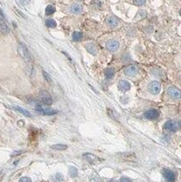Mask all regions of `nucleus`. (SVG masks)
<instances>
[{"label": "nucleus", "mask_w": 181, "mask_h": 182, "mask_svg": "<svg viewBox=\"0 0 181 182\" xmlns=\"http://www.w3.org/2000/svg\"><path fill=\"white\" fill-rule=\"evenodd\" d=\"M18 52L20 54V56L26 62H32V56L30 54L29 50L24 44H19V45H18Z\"/></svg>", "instance_id": "f257e3e1"}, {"label": "nucleus", "mask_w": 181, "mask_h": 182, "mask_svg": "<svg viewBox=\"0 0 181 182\" xmlns=\"http://www.w3.org/2000/svg\"><path fill=\"white\" fill-rule=\"evenodd\" d=\"M165 129L168 131H171V132H175L177 131L178 129H179V123L178 121L175 120H169L166 122L165 123Z\"/></svg>", "instance_id": "f03ea898"}, {"label": "nucleus", "mask_w": 181, "mask_h": 182, "mask_svg": "<svg viewBox=\"0 0 181 182\" xmlns=\"http://www.w3.org/2000/svg\"><path fill=\"white\" fill-rule=\"evenodd\" d=\"M39 96H40V99L45 104V105H48V106H50L53 103V99L51 95L50 94L49 92H47L45 90H43L40 92V94H39Z\"/></svg>", "instance_id": "7ed1b4c3"}, {"label": "nucleus", "mask_w": 181, "mask_h": 182, "mask_svg": "<svg viewBox=\"0 0 181 182\" xmlns=\"http://www.w3.org/2000/svg\"><path fill=\"white\" fill-rule=\"evenodd\" d=\"M168 94L169 95L172 99H174V100H178L180 98V91L178 88H176L174 86H171L169 88H168Z\"/></svg>", "instance_id": "20e7f679"}, {"label": "nucleus", "mask_w": 181, "mask_h": 182, "mask_svg": "<svg viewBox=\"0 0 181 182\" xmlns=\"http://www.w3.org/2000/svg\"><path fill=\"white\" fill-rule=\"evenodd\" d=\"M148 89L153 94H157L161 91V83L157 81L151 82L148 85Z\"/></svg>", "instance_id": "39448f33"}, {"label": "nucleus", "mask_w": 181, "mask_h": 182, "mask_svg": "<svg viewBox=\"0 0 181 182\" xmlns=\"http://www.w3.org/2000/svg\"><path fill=\"white\" fill-rule=\"evenodd\" d=\"M162 174H163L164 178L166 179L168 182H175L176 175L173 171L168 169H163V173Z\"/></svg>", "instance_id": "423d86ee"}, {"label": "nucleus", "mask_w": 181, "mask_h": 182, "mask_svg": "<svg viewBox=\"0 0 181 182\" xmlns=\"http://www.w3.org/2000/svg\"><path fill=\"white\" fill-rule=\"evenodd\" d=\"M36 111L38 112H40L42 114L44 115H54L57 113V111L56 110H52V109H47V108H44L42 106H36Z\"/></svg>", "instance_id": "0eeeda50"}, {"label": "nucleus", "mask_w": 181, "mask_h": 182, "mask_svg": "<svg viewBox=\"0 0 181 182\" xmlns=\"http://www.w3.org/2000/svg\"><path fill=\"white\" fill-rule=\"evenodd\" d=\"M138 72V67L134 65H130L129 67H127L124 70V73L125 75L129 77H134L135 76Z\"/></svg>", "instance_id": "6e6552de"}, {"label": "nucleus", "mask_w": 181, "mask_h": 182, "mask_svg": "<svg viewBox=\"0 0 181 182\" xmlns=\"http://www.w3.org/2000/svg\"><path fill=\"white\" fill-rule=\"evenodd\" d=\"M159 112H158L157 109H150L148 110L147 112H146L145 113V117H146L147 119H156V118H157L159 117Z\"/></svg>", "instance_id": "1a4fd4ad"}, {"label": "nucleus", "mask_w": 181, "mask_h": 182, "mask_svg": "<svg viewBox=\"0 0 181 182\" xmlns=\"http://www.w3.org/2000/svg\"><path fill=\"white\" fill-rule=\"evenodd\" d=\"M118 48H119V43L116 40H110L106 43V49L109 51L115 52L118 50Z\"/></svg>", "instance_id": "9d476101"}, {"label": "nucleus", "mask_w": 181, "mask_h": 182, "mask_svg": "<svg viewBox=\"0 0 181 182\" xmlns=\"http://www.w3.org/2000/svg\"><path fill=\"white\" fill-rule=\"evenodd\" d=\"M118 87H119L120 90H122L123 92H126L130 89L131 88V85L128 81H125V80H121L118 83Z\"/></svg>", "instance_id": "9b49d317"}, {"label": "nucleus", "mask_w": 181, "mask_h": 182, "mask_svg": "<svg viewBox=\"0 0 181 182\" xmlns=\"http://www.w3.org/2000/svg\"><path fill=\"white\" fill-rule=\"evenodd\" d=\"M0 32L3 34H8L9 32V28L6 22L2 18H0Z\"/></svg>", "instance_id": "f8f14e48"}, {"label": "nucleus", "mask_w": 181, "mask_h": 182, "mask_svg": "<svg viewBox=\"0 0 181 182\" xmlns=\"http://www.w3.org/2000/svg\"><path fill=\"white\" fill-rule=\"evenodd\" d=\"M71 12H72L74 14H80L83 10V7L80 4L77 3H74L70 7Z\"/></svg>", "instance_id": "ddd939ff"}, {"label": "nucleus", "mask_w": 181, "mask_h": 182, "mask_svg": "<svg viewBox=\"0 0 181 182\" xmlns=\"http://www.w3.org/2000/svg\"><path fill=\"white\" fill-rule=\"evenodd\" d=\"M106 22H107V24L111 27H117V25H118V21H117V19L116 17H114V16H110V17L107 18Z\"/></svg>", "instance_id": "4468645a"}, {"label": "nucleus", "mask_w": 181, "mask_h": 182, "mask_svg": "<svg viewBox=\"0 0 181 182\" xmlns=\"http://www.w3.org/2000/svg\"><path fill=\"white\" fill-rule=\"evenodd\" d=\"M86 50L92 55H96L97 54V48L96 46L93 44H88L86 45Z\"/></svg>", "instance_id": "2eb2a0df"}, {"label": "nucleus", "mask_w": 181, "mask_h": 182, "mask_svg": "<svg viewBox=\"0 0 181 182\" xmlns=\"http://www.w3.org/2000/svg\"><path fill=\"white\" fill-rule=\"evenodd\" d=\"M83 158H84L88 163H94V161H96V157L92 155L90 153H86V154H84Z\"/></svg>", "instance_id": "dca6fc26"}, {"label": "nucleus", "mask_w": 181, "mask_h": 182, "mask_svg": "<svg viewBox=\"0 0 181 182\" xmlns=\"http://www.w3.org/2000/svg\"><path fill=\"white\" fill-rule=\"evenodd\" d=\"M83 38V33L81 32H74L72 34V39L74 41H80Z\"/></svg>", "instance_id": "f3484780"}, {"label": "nucleus", "mask_w": 181, "mask_h": 182, "mask_svg": "<svg viewBox=\"0 0 181 182\" xmlns=\"http://www.w3.org/2000/svg\"><path fill=\"white\" fill-rule=\"evenodd\" d=\"M14 108H15V110H17L18 112H20L23 115L26 116V117H31V113H30L27 110H26V109L21 108V107H20V106H14Z\"/></svg>", "instance_id": "a211bd4d"}, {"label": "nucleus", "mask_w": 181, "mask_h": 182, "mask_svg": "<svg viewBox=\"0 0 181 182\" xmlns=\"http://www.w3.org/2000/svg\"><path fill=\"white\" fill-rule=\"evenodd\" d=\"M56 12V8L53 5H48L45 9V14L47 15H50Z\"/></svg>", "instance_id": "6ab92c4d"}, {"label": "nucleus", "mask_w": 181, "mask_h": 182, "mask_svg": "<svg viewBox=\"0 0 181 182\" xmlns=\"http://www.w3.org/2000/svg\"><path fill=\"white\" fill-rule=\"evenodd\" d=\"M52 149L54 150H59V151H62V150H66L67 148V146L66 145H62V144H57V145H53L51 147Z\"/></svg>", "instance_id": "aec40b11"}, {"label": "nucleus", "mask_w": 181, "mask_h": 182, "mask_svg": "<svg viewBox=\"0 0 181 182\" xmlns=\"http://www.w3.org/2000/svg\"><path fill=\"white\" fill-rule=\"evenodd\" d=\"M114 73H115V72H114V69H112V68H108V69H106L105 72V77H106L107 78H111L114 76Z\"/></svg>", "instance_id": "412c9836"}, {"label": "nucleus", "mask_w": 181, "mask_h": 182, "mask_svg": "<svg viewBox=\"0 0 181 182\" xmlns=\"http://www.w3.org/2000/svg\"><path fill=\"white\" fill-rule=\"evenodd\" d=\"M63 179H64V177L61 174H56L53 176V180L55 182H61L63 181Z\"/></svg>", "instance_id": "4be33fe9"}, {"label": "nucleus", "mask_w": 181, "mask_h": 182, "mask_svg": "<svg viewBox=\"0 0 181 182\" xmlns=\"http://www.w3.org/2000/svg\"><path fill=\"white\" fill-rule=\"evenodd\" d=\"M45 24H46L47 27H50V28H54V27H56V21H54V20H52V19H49V20H47Z\"/></svg>", "instance_id": "5701e85b"}, {"label": "nucleus", "mask_w": 181, "mask_h": 182, "mask_svg": "<svg viewBox=\"0 0 181 182\" xmlns=\"http://www.w3.org/2000/svg\"><path fill=\"white\" fill-rule=\"evenodd\" d=\"M71 176L72 177H76L77 175V169L75 167H71L70 170H69Z\"/></svg>", "instance_id": "b1692460"}, {"label": "nucleus", "mask_w": 181, "mask_h": 182, "mask_svg": "<svg viewBox=\"0 0 181 182\" xmlns=\"http://www.w3.org/2000/svg\"><path fill=\"white\" fill-rule=\"evenodd\" d=\"M134 3H135V5L138 6L144 5V4L146 3V0H135V1H134Z\"/></svg>", "instance_id": "393cba45"}, {"label": "nucleus", "mask_w": 181, "mask_h": 182, "mask_svg": "<svg viewBox=\"0 0 181 182\" xmlns=\"http://www.w3.org/2000/svg\"><path fill=\"white\" fill-rule=\"evenodd\" d=\"M43 75H44V78L48 81L49 83L51 82V78H50V76L49 75V73L48 72H44V71H43Z\"/></svg>", "instance_id": "a878e982"}, {"label": "nucleus", "mask_w": 181, "mask_h": 182, "mask_svg": "<svg viewBox=\"0 0 181 182\" xmlns=\"http://www.w3.org/2000/svg\"><path fill=\"white\" fill-rule=\"evenodd\" d=\"M19 182H32V181L29 177H22V178L20 179V181Z\"/></svg>", "instance_id": "bb28decb"}, {"label": "nucleus", "mask_w": 181, "mask_h": 182, "mask_svg": "<svg viewBox=\"0 0 181 182\" xmlns=\"http://www.w3.org/2000/svg\"><path fill=\"white\" fill-rule=\"evenodd\" d=\"M91 182H103V181L99 179L98 176H93V178H91Z\"/></svg>", "instance_id": "cd10ccee"}, {"label": "nucleus", "mask_w": 181, "mask_h": 182, "mask_svg": "<svg viewBox=\"0 0 181 182\" xmlns=\"http://www.w3.org/2000/svg\"><path fill=\"white\" fill-rule=\"evenodd\" d=\"M118 182H133L129 178H127V177H123V178H121L120 180Z\"/></svg>", "instance_id": "c85d7f7f"}, {"label": "nucleus", "mask_w": 181, "mask_h": 182, "mask_svg": "<svg viewBox=\"0 0 181 182\" xmlns=\"http://www.w3.org/2000/svg\"><path fill=\"white\" fill-rule=\"evenodd\" d=\"M19 2H20V3H21V5L25 6L29 3L30 0H19Z\"/></svg>", "instance_id": "c756f323"}, {"label": "nucleus", "mask_w": 181, "mask_h": 182, "mask_svg": "<svg viewBox=\"0 0 181 182\" xmlns=\"http://www.w3.org/2000/svg\"><path fill=\"white\" fill-rule=\"evenodd\" d=\"M0 15H1L2 17H3V10L1 9V8H0Z\"/></svg>", "instance_id": "7c9ffc66"}, {"label": "nucleus", "mask_w": 181, "mask_h": 182, "mask_svg": "<svg viewBox=\"0 0 181 182\" xmlns=\"http://www.w3.org/2000/svg\"><path fill=\"white\" fill-rule=\"evenodd\" d=\"M110 182H118V181H117V180H116V179H111Z\"/></svg>", "instance_id": "2f4dec72"}]
</instances>
